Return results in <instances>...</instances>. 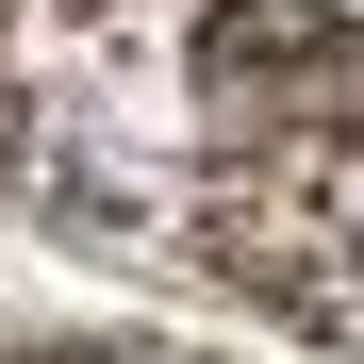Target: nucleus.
I'll return each instance as SVG.
<instances>
[{
    "instance_id": "f257e3e1",
    "label": "nucleus",
    "mask_w": 364,
    "mask_h": 364,
    "mask_svg": "<svg viewBox=\"0 0 364 364\" xmlns=\"http://www.w3.org/2000/svg\"><path fill=\"white\" fill-rule=\"evenodd\" d=\"M0 199L364 348V0H0Z\"/></svg>"
},
{
    "instance_id": "f03ea898",
    "label": "nucleus",
    "mask_w": 364,
    "mask_h": 364,
    "mask_svg": "<svg viewBox=\"0 0 364 364\" xmlns=\"http://www.w3.org/2000/svg\"><path fill=\"white\" fill-rule=\"evenodd\" d=\"M0 364H215V348H166V331H0Z\"/></svg>"
}]
</instances>
